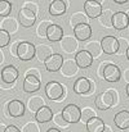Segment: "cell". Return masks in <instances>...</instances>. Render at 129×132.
Instances as JSON below:
<instances>
[{"instance_id": "1", "label": "cell", "mask_w": 129, "mask_h": 132, "mask_svg": "<svg viewBox=\"0 0 129 132\" xmlns=\"http://www.w3.org/2000/svg\"><path fill=\"white\" fill-rule=\"evenodd\" d=\"M44 91H45V95L50 100H54V101H58V100L63 99V96H65V86L57 81H49L45 85Z\"/></svg>"}, {"instance_id": "2", "label": "cell", "mask_w": 129, "mask_h": 132, "mask_svg": "<svg viewBox=\"0 0 129 132\" xmlns=\"http://www.w3.org/2000/svg\"><path fill=\"white\" fill-rule=\"evenodd\" d=\"M62 116L67 123H78L82 121V109L76 104H69L62 109Z\"/></svg>"}, {"instance_id": "3", "label": "cell", "mask_w": 129, "mask_h": 132, "mask_svg": "<svg viewBox=\"0 0 129 132\" xmlns=\"http://www.w3.org/2000/svg\"><path fill=\"white\" fill-rule=\"evenodd\" d=\"M84 13L89 19H98L103 13L102 3L97 0H86L84 3Z\"/></svg>"}, {"instance_id": "4", "label": "cell", "mask_w": 129, "mask_h": 132, "mask_svg": "<svg viewBox=\"0 0 129 132\" xmlns=\"http://www.w3.org/2000/svg\"><path fill=\"white\" fill-rule=\"evenodd\" d=\"M36 55V46L30 41H21L18 46V58L22 62H29Z\"/></svg>"}, {"instance_id": "5", "label": "cell", "mask_w": 129, "mask_h": 132, "mask_svg": "<svg viewBox=\"0 0 129 132\" xmlns=\"http://www.w3.org/2000/svg\"><path fill=\"white\" fill-rule=\"evenodd\" d=\"M94 104L99 110H108L111 106H114V97H112V94H111V88L101 92L96 97Z\"/></svg>"}, {"instance_id": "6", "label": "cell", "mask_w": 129, "mask_h": 132, "mask_svg": "<svg viewBox=\"0 0 129 132\" xmlns=\"http://www.w3.org/2000/svg\"><path fill=\"white\" fill-rule=\"evenodd\" d=\"M101 45H102V51L107 55H114L118 54L119 51V39L115 36H105L101 40Z\"/></svg>"}, {"instance_id": "7", "label": "cell", "mask_w": 129, "mask_h": 132, "mask_svg": "<svg viewBox=\"0 0 129 132\" xmlns=\"http://www.w3.org/2000/svg\"><path fill=\"white\" fill-rule=\"evenodd\" d=\"M18 22L25 28H31L36 22V14L29 9L21 8L18 10Z\"/></svg>"}, {"instance_id": "8", "label": "cell", "mask_w": 129, "mask_h": 132, "mask_svg": "<svg viewBox=\"0 0 129 132\" xmlns=\"http://www.w3.org/2000/svg\"><path fill=\"white\" fill-rule=\"evenodd\" d=\"M74 92L78 95H85L89 94L92 90H94V84L88 77H79L74 84Z\"/></svg>"}, {"instance_id": "9", "label": "cell", "mask_w": 129, "mask_h": 132, "mask_svg": "<svg viewBox=\"0 0 129 132\" xmlns=\"http://www.w3.org/2000/svg\"><path fill=\"white\" fill-rule=\"evenodd\" d=\"M63 63H65V58L61 54L54 53L50 58H48L45 60L44 65H45V69L48 72H57V71H61Z\"/></svg>"}, {"instance_id": "10", "label": "cell", "mask_w": 129, "mask_h": 132, "mask_svg": "<svg viewBox=\"0 0 129 132\" xmlns=\"http://www.w3.org/2000/svg\"><path fill=\"white\" fill-rule=\"evenodd\" d=\"M121 77H123V73L116 64L114 63L107 64V67L105 68V73H103V78L107 82H118L121 80Z\"/></svg>"}, {"instance_id": "11", "label": "cell", "mask_w": 129, "mask_h": 132, "mask_svg": "<svg viewBox=\"0 0 129 132\" xmlns=\"http://www.w3.org/2000/svg\"><path fill=\"white\" fill-rule=\"evenodd\" d=\"M18 75H19V72H18V69L14 65H12V64L5 65L1 69V82L8 84V85H12L18 78Z\"/></svg>"}, {"instance_id": "12", "label": "cell", "mask_w": 129, "mask_h": 132, "mask_svg": "<svg viewBox=\"0 0 129 132\" xmlns=\"http://www.w3.org/2000/svg\"><path fill=\"white\" fill-rule=\"evenodd\" d=\"M6 106H8V113H9V116H10V117H14V118L23 117L25 110H26L25 104H23L21 100H18V99L10 100Z\"/></svg>"}, {"instance_id": "13", "label": "cell", "mask_w": 129, "mask_h": 132, "mask_svg": "<svg viewBox=\"0 0 129 132\" xmlns=\"http://www.w3.org/2000/svg\"><path fill=\"white\" fill-rule=\"evenodd\" d=\"M112 27L118 31H123L129 27V18L125 12H116L112 15Z\"/></svg>"}, {"instance_id": "14", "label": "cell", "mask_w": 129, "mask_h": 132, "mask_svg": "<svg viewBox=\"0 0 129 132\" xmlns=\"http://www.w3.org/2000/svg\"><path fill=\"white\" fill-rule=\"evenodd\" d=\"M93 56L86 51V50H80V51H78L76 53V55H75V62H76V64H78V67L79 68H82V69H86V68H89L92 64H93Z\"/></svg>"}, {"instance_id": "15", "label": "cell", "mask_w": 129, "mask_h": 132, "mask_svg": "<svg viewBox=\"0 0 129 132\" xmlns=\"http://www.w3.org/2000/svg\"><path fill=\"white\" fill-rule=\"evenodd\" d=\"M74 37L78 41H86L92 37V27L89 23L79 24L74 28Z\"/></svg>"}, {"instance_id": "16", "label": "cell", "mask_w": 129, "mask_h": 132, "mask_svg": "<svg viewBox=\"0 0 129 132\" xmlns=\"http://www.w3.org/2000/svg\"><path fill=\"white\" fill-rule=\"evenodd\" d=\"M40 86H42V81H40L38 77H34V76H26L25 80H23L22 88H23L25 92L32 94V92H36L38 90H40Z\"/></svg>"}, {"instance_id": "17", "label": "cell", "mask_w": 129, "mask_h": 132, "mask_svg": "<svg viewBox=\"0 0 129 132\" xmlns=\"http://www.w3.org/2000/svg\"><path fill=\"white\" fill-rule=\"evenodd\" d=\"M61 49H63V51L67 53V54L78 53L79 41H78L75 37H72V36H65V37L61 40Z\"/></svg>"}, {"instance_id": "18", "label": "cell", "mask_w": 129, "mask_h": 132, "mask_svg": "<svg viewBox=\"0 0 129 132\" xmlns=\"http://www.w3.org/2000/svg\"><path fill=\"white\" fill-rule=\"evenodd\" d=\"M114 123L121 131L129 128V112L128 110H120V112H118L115 114V117H114Z\"/></svg>"}, {"instance_id": "19", "label": "cell", "mask_w": 129, "mask_h": 132, "mask_svg": "<svg viewBox=\"0 0 129 132\" xmlns=\"http://www.w3.org/2000/svg\"><path fill=\"white\" fill-rule=\"evenodd\" d=\"M66 1L63 0H53L49 4V14L52 17H61L66 13Z\"/></svg>"}, {"instance_id": "20", "label": "cell", "mask_w": 129, "mask_h": 132, "mask_svg": "<svg viewBox=\"0 0 129 132\" xmlns=\"http://www.w3.org/2000/svg\"><path fill=\"white\" fill-rule=\"evenodd\" d=\"M63 28L59 26V24H56L53 23L49 28H48V32H46V39L50 41V43H57V41H61L63 39Z\"/></svg>"}, {"instance_id": "21", "label": "cell", "mask_w": 129, "mask_h": 132, "mask_svg": "<svg viewBox=\"0 0 129 132\" xmlns=\"http://www.w3.org/2000/svg\"><path fill=\"white\" fill-rule=\"evenodd\" d=\"M78 72H79V67H78L75 59H67V60H65V63H63V65L61 68V73L65 77H72Z\"/></svg>"}, {"instance_id": "22", "label": "cell", "mask_w": 129, "mask_h": 132, "mask_svg": "<svg viewBox=\"0 0 129 132\" xmlns=\"http://www.w3.org/2000/svg\"><path fill=\"white\" fill-rule=\"evenodd\" d=\"M18 21H16L14 18L12 17H6V18H3V21L0 22V30L3 31H6L9 35L12 34H16L18 31Z\"/></svg>"}, {"instance_id": "23", "label": "cell", "mask_w": 129, "mask_h": 132, "mask_svg": "<svg viewBox=\"0 0 129 132\" xmlns=\"http://www.w3.org/2000/svg\"><path fill=\"white\" fill-rule=\"evenodd\" d=\"M53 117H54V113L53 110L49 108V106H43L36 114H35V121L38 123H46L49 121H53Z\"/></svg>"}, {"instance_id": "24", "label": "cell", "mask_w": 129, "mask_h": 132, "mask_svg": "<svg viewBox=\"0 0 129 132\" xmlns=\"http://www.w3.org/2000/svg\"><path fill=\"white\" fill-rule=\"evenodd\" d=\"M53 54H54V53H53V49H52L49 45L40 44L36 46V55H35V56H36L40 62H43V63H45V60H46L48 58H50Z\"/></svg>"}, {"instance_id": "25", "label": "cell", "mask_w": 129, "mask_h": 132, "mask_svg": "<svg viewBox=\"0 0 129 132\" xmlns=\"http://www.w3.org/2000/svg\"><path fill=\"white\" fill-rule=\"evenodd\" d=\"M43 106H45L43 96H31V97L27 100V108H29V110L32 112V113H35V114H36Z\"/></svg>"}, {"instance_id": "26", "label": "cell", "mask_w": 129, "mask_h": 132, "mask_svg": "<svg viewBox=\"0 0 129 132\" xmlns=\"http://www.w3.org/2000/svg\"><path fill=\"white\" fill-rule=\"evenodd\" d=\"M105 128H106V125L99 117H94L86 123L88 132H103Z\"/></svg>"}, {"instance_id": "27", "label": "cell", "mask_w": 129, "mask_h": 132, "mask_svg": "<svg viewBox=\"0 0 129 132\" xmlns=\"http://www.w3.org/2000/svg\"><path fill=\"white\" fill-rule=\"evenodd\" d=\"M84 50H86L93 58H98V56L102 54V45H101V41H97V40L89 41V43L84 46Z\"/></svg>"}, {"instance_id": "28", "label": "cell", "mask_w": 129, "mask_h": 132, "mask_svg": "<svg viewBox=\"0 0 129 132\" xmlns=\"http://www.w3.org/2000/svg\"><path fill=\"white\" fill-rule=\"evenodd\" d=\"M89 18L85 13L83 12H76V13H72L71 17H70V24L72 26V28H75L76 26L79 24H84V23H88Z\"/></svg>"}, {"instance_id": "29", "label": "cell", "mask_w": 129, "mask_h": 132, "mask_svg": "<svg viewBox=\"0 0 129 132\" xmlns=\"http://www.w3.org/2000/svg\"><path fill=\"white\" fill-rule=\"evenodd\" d=\"M112 15H114V13L110 9H105L102 15L98 18V21L105 27H112Z\"/></svg>"}, {"instance_id": "30", "label": "cell", "mask_w": 129, "mask_h": 132, "mask_svg": "<svg viewBox=\"0 0 129 132\" xmlns=\"http://www.w3.org/2000/svg\"><path fill=\"white\" fill-rule=\"evenodd\" d=\"M52 21H48V19H43L40 21V23L38 24L36 27V35L39 37H46V32H48V28L52 26Z\"/></svg>"}, {"instance_id": "31", "label": "cell", "mask_w": 129, "mask_h": 132, "mask_svg": "<svg viewBox=\"0 0 129 132\" xmlns=\"http://www.w3.org/2000/svg\"><path fill=\"white\" fill-rule=\"evenodd\" d=\"M94 117H97L96 116V112L90 108V106H85V108H83L82 109V121L80 122H84V123H88L92 118H94Z\"/></svg>"}, {"instance_id": "32", "label": "cell", "mask_w": 129, "mask_h": 132, "mask_svg": "<svg viewBox=\"0 0 129 132\" xmlns=\"http://www.w3.org/2000/svg\"><path fill=\"white\" fill-rule=\"evenodd\" d=\"M12 12V4L6 0H1L0 1V17L6 18Z\"/></svg>"}, {"instance_id": "33", "label": "cell", "mask_w": 129, "mask_h": 132, "mask_svg": "<svg viewBox=\"0 0 129 132\" xmlns=\"http://www.w3.org/2000/svg\"><path fill=\"white\" fill-rule=\"evenodd\" d=\"M53 122H54V125H56V126H58V127H61V128H67V127H69V125H70V123H67V122H66V119L63 118L62 112H59V113L54 114V117H53Z\"/></svg>"}, {"instance_id": "34", "label": "cell", "mask_w": 129, "mask_h": 132, "mask_svg": "<svg viewBox=\"0 0 129 132\" xmlns=\"http://www.w3.org/2000/svg\"><path fill=\"white\" fill-rule=\"evenodd\" d=\"M128 49H129L128 39H125V37L119 39V51H118V55H124V54H127Z\"/></svg>"}, {"instance_id": "35", "label": "cell", "mask_w": 129, "mask_h": 132, "mask_svg": "<svg viewBox=\"0 0 129 132\" xmlns=\"http://www.w3.org/2000/svg\"><path fill=\"white\" fill-rule=\"evenodd\" d=\"M22 8H25V9H29V10L34 12L36 15H38V13H39V5H38V3H36V1H30V0H27V1H25V3H23Z\"/></svg>"}, {"instance_id": "36", "label": "cell", "mask_w": 129, "mask_h": 132, "mask_svg": "<svg viewBox=\"0 0 129 132\" xmlns=\"http://www.w3.org/2000/svg\"><path fill=\"white\" fill-rule=\"evenodd\" d=\"M21 132H40V128H39V126L35 122H27L21 128Z\"/></svg>"}, {"instance_id": "37", "label": "cell", "mask_w": 129, "mask_h": 132, "mask_svg": "<svg viewBox=\"0 0 129 132\" xmlns=\"http://www.w3.org/2000/svg\"><path fill=\"white\" fill-rule=\"evenodd\" d=\"M10 43V35L6 32V31H3L0 30V47H5L6 45H9Z\"/></svg>"}, {"instance_id": "38", "label": "cell", "mask_w": 129, "mask_h": 132, "mask_svg": "<svg viewBox=\"0 0 129 132\" xmlns=\"http://www.w3.org/2000/svg\"><path fill=\"white\" fill-rule=\"evenodd\" d=\"M26 76H34V77H38L40 81H42V73H40V71L38 69V68H29L27 71H26ZM25 76V77H26Z\"/></svg>"}, {"instance_id": "39", "label": "cell", "mask_w": 129, "mask_h": 132, "mask_svg": "<svg viewBox=\"0 0 129 132\" xmlns=\"http://www.w3.org/2000/svg\"><path fill=\"white\" fill-rule=\"evenodd\" d=\"M19 44H21V41H14V43L10 44L9 51H10L12 56H18V46H19Z\"/></svg>"}, {"instance_id": "40", "label": "cell", "mask_w": 129, "mask_h": 132, "mask_svg": "<svg viewBox=\"0 0 129 132\" xmlns=\"http://www.w3.org/2000/svg\"><path fill=\"white\" fill-rule=\"evenodd\" d=\"M107 64H110V63H107V62H102V63H99V65H98V69H97V73H98V76H99L101 78H103V73H105V68L107 67Z\"/></svg>"}, {"instance_id": "41", "label": "cell", "mask_w": 129, "mask_h": 132, "mask_svg": "<svg viewBox=\"0 0 129 132\" xmlns=\"http://www.w3.org/2000/svg\"><path fill=\"white\" fill-rule=\"evenodd\" d=\"M111 94H112V97H114V106H115L119 103V95H118L116 90H114V88H111Z\"/></svg>"}, {"instance_id": "42", "label": "cell", "mask_w": 129, "mask_h": 132, "mask_svg": "<svg viewBox=\"0 0 129 132\" xmlns=\"http://www.w3.org/2000/svg\"><path fill=\"white\" fill-rule=\"evenodd\" d=\"M5 132H21V130H19L17 126L10 125V126H8V127H6V131H5Z\"/></svg>"}, {"instance_id": "43", "label": "cell", "mask_w": 129, "mask_h": 132, "mask_svg": "<svg viewBox=\"0 0 129 132\" xmlns=\"http://www.w3.org/2000/svg\"><path fill=\"white\" fill-rule=\"evenodd\" d=\"M123 78H124V81L127 82V85H129V68H127V69L123 72Z\"/></svg>"}, {"instance_id": "44", "label": "cell", "mask_w": 129, "mask_h": 132, "mask_svg": "<svg viewBox=\"0 0 129 132\" xmlns=\"http://www.w3.org/2000/svg\"><path fill=\"white\" fill-rule=\"evenodd\" d=\"M46 132H62V131H59V130L56 128V127H50V128H48V131Z\"/></svg>"}, {"instance_id": "45", "label": "cell", "mask_w": 129, "mask_h": 132, "mask_svg": "<svg viewBox=\"0 0 129 132\" xmlns=\"http://www.w3.org/2000/svg\"><path fill=\"white\" fill-rule=\"evenodd\" d=\"M114 3H115V4H127L128 0H115Z\"/></svg>"}, {"instance_id": "46", "label": "cell", "mask_w": 129, "mask_h": 132, "mask_svg": "<svg viewBox=\"0 0 129 132\" xmlns=\"http://www.w3.org/2000/svg\"><path fill=\"white\" fill-rule=\"evenodd\" d=\"M5 131H6V126L4 123H1L0 125V132H5Z\"/></svg>"}, {"instance_id": "47", "label": "cell", "mask_w": 129, "mask_h": 132, "mask_svg": "<svg viewBox=\"0 0 129 132\" xmlns=\"http://www.w3.org/2000/svg\"><path fill=\"white\" fill-rule=\"evenodd\" d=\"M103 132H112V128L110 126H106V128L103 130Z\"/></svg>"}, {"instance_id": "48", "label": "cell", "mask_w": 129, "mask_h": 132, "mask_svg": "<svg viewBox=\"0 0 129 132\" xmlns=\"http://www.w3.org/2000/svg\"><path fill=\"white\" fill-rule=\"evenodd\" d=\"M4 60V54H3V50L0 49V62H3Z\"/></svg>"}, {"instance_id": "49", "label": "cell", "mask_w": 129, "mask_h": 132, "mask_svg": "<svg viewBox=\"0 0 129 132\" xmlns=\"http://www.w3.org/2000/svg\"><path fill=\"white\" fill-rule=\"evenodd\" d=\"M125 92H127V96L129 97V85H127V87H125Z\"/></svg>"}, {"instance_id": "50", "label": "cell", "mask_w": 129, "mask_h": 132, "mask_svg": "<svg viewBox=\"0 0 129 132\" xmlns=\"http://www.w3.org/2000/svg\"><path fill=\"white\" fill-rule=\"evenodd\" d=\"M125 56H127V59L129 60V49H128V51H127V54H125Z\"/></svg>"}, {"instance_id": "51", "label": "cell", "mask_w": 129, "mask_h": 132, "mask_svg": "<svg viewBox=\"0 0 129 132\" xmlns=\"http://www.w3.org/2000/svg\"><path fill=\"white\" fill-rule=\"evenodd\" d=\"M121 132H129V128H127V130H124V131H121Z\"/></svg>"}, {"instance_id": "52", "label": "cell", "mask_w": 129, "mask_h": 132, "mask_svg": "<svg viewBox=\"0 0 129 132\" xmlns=\"http://www.w3.org/2000/svg\"><path fill=\"white\" fill-rule=\"evenodd\" d=\"M125 13H127V15H128V18H129V10L128 12H125Z\"/></svg>"}]
</instances>
